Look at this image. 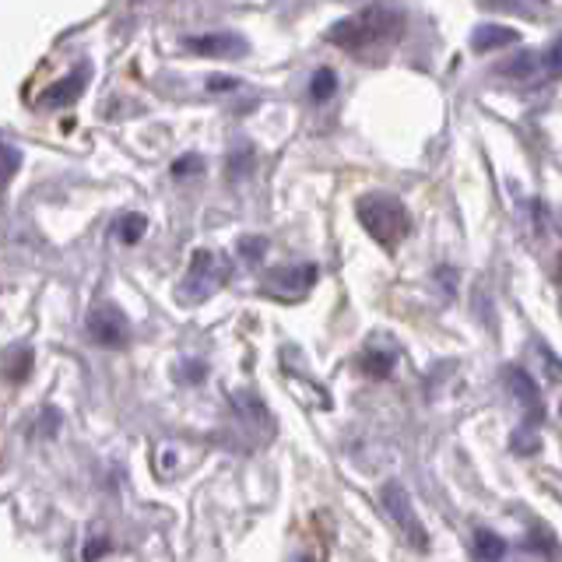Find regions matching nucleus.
<instances>
[{"mask_svg":"<svg viewBox=\"0 0 562 562\" xmlns=\"http://www.w3.org/2000/svg\"><path fill=\"white\" fill-rule=\"evenodd\" d=\"M359 222L369 236H373L383 250H394V246L412 233V215L397 198L391 193H366L356 204Z\"/></svg>","mask_w":562,"mask_h":562,"instance_id":"nucleus-2","label":"nucleus"},{"mask_svg":"<svg viewBox=\"0 0 562 562\" xmlns=\"http://www.w3.org/2000/svg\"><path fill=\"white\" fill-rule=\"evenodd\" d=\"M503 78H514L520 85H544L562 75V53L559 49H520L499 67Z\"/></svg>","mask_w":562,"mask_h":562,"instance_id":"nucleus-3","label":"nucleus"},{"mask_svg":"<svg viewBox=\"0 0 562 562\" xmlns=\"http://www.w3.org/2000/svg\"><path fill=\"white\" fill-rule=\"evenodd\" d=\"M316 278H321V268H316V263H295V268H278V271L268 274V285H263V292L278 295V299H303L316 285Z\"/></svg>","mask_w":562,"mask_h":562,"instance_id":"nucleus-5","label":"nucleus"},{"mask_svg":"<svg viewBox=\"0 0 562 562\" xmlns=\"http://www.w3.org/2000/svg\"><path fill=\"white\" fill-rule=\"evenodd\" d=\"M506 383H509V391H514V397L524 404V426H527V429H538V422L544 418V404H541L538 383H535L531 376H527L520 366L506 369Z\"/></svg>","mask_w":562,"mask_h":562,"instance_id":"nucleus-6","label":"nucleus"},{"mask_svg":"<svg viewBox=\"0 0 562 562\" xmlns=\"http://www.w3.org/2000/svg\"><path fill=\"white\" fill-rule=\"evenodd\" d=\"M380 499L386 506V514H391L394 524L401 527V535L408 538L412 549L426 552L429 549V535H426V524H422L418 514H415V503L408 496V488H404L401 482H386L383 492H380Z\"/></svg>","mask_w":562,"mask_h":562,"instance_id":"nucleus-4","label":"nucleus"},{"mask_svg":"<svg viewBox=\"0 0 562 562\" xmlns=\"http://www.w3.org/2000/svg\"><path fill=\"white\" fill-rule=\"evenodd\" d=\"M145 218H140V215H127V218H123L120 222V239L123 243H137L140 239V233H145Z\"/></svg>","mask_w":562,"mask_h":562,"instance_id":"nucleus-16","label":"nucleus"},{"mask_svg":"<svg viewBox=\"0 0 562 562\" xmlns=\"http://www.w3.org/2000/svg\"><path fill=\"white\" fill-rule=\"evenodd\" d=\"M538 443H541L538 432H535V429H527V426H520L514 436H509V447H514L517 453H524V457H531V453L538 450Z\"/></svg>","mask_w":562,"mask_h":562,"instance_id":"nucleus-15","label":"nucleus"},{"mask_svg":"<svg viewBox=\"0 0 562 562\" xmlns=\"http://www.w3.org/2000/svg\"><path fill=\"white\" fill-rule=\"evenodd\" d=\"M88 330H92V338L99 345H123L127 341V316L113 306H102L92 313V321H88Z\"/></svg>","mask_w":562,"mask_h":562,"instance_id":"nucleus-8","label":"nucleus"},{"mask_svg":"<svg viewBox=\"0 0 562 562\" xmlns=\"http://www.w3.org/2000/svg\"><path fill=\"white\" fill-rule=\"evenodd\" d=\"M201 169V158H193V155H187V158H180V162H176V176H187V172H198Z\"/></svg>","mask_w":562,"mask_h":562,"instance_id":"nucleus-19","label":"nucleus"},{"mask_svg":"<svg viewBox=\"0 0 562 562\" xmlns=\"http://www.w3.org/2000/svg\"><path fill=\"white\" fill-rule=\"evenodd\" d=\"M236 85H239L236 78H225V75H215V78L207 81V88H211V92H233Z\"/></svg>","mask_w":562,"mask_h":562,"instance_id":"nucleus-18","label":"nucleus"},{"mask_svg":"<svg viewBox=\"0 0 562 562\" xmlns=\"http://www.w3.org/2000/svg\"><path fill=\"white\" fill-rule=\"evenodd\" d=\"M85 81H88V67H78L75 75L64 78L57 88H49V92L43 95V105H67V102H75L81 95Z\"/></svg>","mask_w":562,"mask_h":562,"instance_id":"nucleus-11","label":"nucleus"},{"mask_svg":"<svg viewBox=\"0 0 562 562\" xmlns=\"http://www.w3.org/2000/svg\"><path fill=\"white\" fill-rule=\"evenodd\" d=\"M362 373L373 380H386L394 373V356L391 351H366L362 356Z\"/></svg>","mask_w":562,"mask_h":562,"instance_id":"nucleus-13","label":"nucleus"},{"mask_svg":"<svg viewBox=\"0 0 562 562\" xmlns=\"http://www.w3.org/2000/svg\"><path fill=\"white\" fill-rule=\"evenodd\" d=\"M559 274H562V260H559Z\"/></svg>","mask_w":562,"mask_h":562,"instance_id":"nucleus-20","label":"nucleus"},{"mask_svg":"<svg viewBox=\"0 0 562 562\" xmlns=\"http://www.w3.org/2000/svg\"><path fill=\"white\" fill-rule=\"evenodd\" d=\"M506 555V541L496 531H474V559L479 562H499Z\"/></svg>","mask_w":562,"mask_h":562,"instance_id":"nucleus-12","label":"nucleus"},{"mask_svg":"<svg viewBox=\"0 0 562 562\" xmlns=\"http://www.w3.org/2000/svg\"><path fill=\"white\" fill-rule=\"evenodd\" d=\"M514 43H520V32L517 29L492 25V22L479 25V29H474V35H471V49L474 53H496V49L514 46Z\"/></svg>","mask_w":562,"mask_h":562,"instance_id":"nucleus-10","label":"nucleus"},{"mask_svg":"<svg viewBox=\"0 0 562 562\" xmlns=\"http://www.w3.org/2000/svg\"><path fill=\"white\" fill-rule=\"evenodd\" d=\"M239 250H243V257H246V260L257 263V260L263 257V250H268V239H260V236H246V239H239Z\"/></svg>","mask_w":562,"mask_h":562,"instance_id":"nucleus-17","label":"nucleus"},{"mask_svg":"<svg viewBox=\"0 0 562 562\" xmlns=\"http://www.w3.org/2000/svg\"><path fill=\"white\" fill-rule=\"evenodd\" d=\"M404 32V14L394 11V8H366L351 18H341V22H334L327 40L334 46H345V49H373V46H383V43H394L397 35Z\"/></svg>","mask_w":562,"mask_h":562,"instance_id":"nucleus-1","label":"nucleus"},{"mask_svg":"<svg viewBox=\"0 0 562 562\" xmlns=\"http://www.w3.org/2000/svg\"><path fill=\"white\" fill-rule=\"evenodd\" d=\"M183 46L198 57H246V40L233 32H215V35H190L183 40Z\"/></svg>","mask_w":562,"mask_h":562,"instance_id":"nucleus-7","label":"nucleus"},{"mask_svg":"<svg viewBox=\"0 0 562 562\" xmlns=\"http://www.w3.org/2000/svg\"><path fill=\"white\" fill-rule=\"evenodd\" d=\"M190 285H198V295H193V303H198V299H204V295L215 292V285H218L215 254H207V250H198V254H193V263H190V274H187V285H183V292H187Z\"/></svg>","mask_w":562,"mask_h":562,"instance_id":"nucleus-9","label":"nucleus"},{"mask_svg":"<svg viewBox=\"0 0 562 562\" xmlns=\"http://www.w3.org/2000/svg\"><path fill=\"white\" fill-rule=\"evenodd\" d=\"M334 92H338V75H334L330 67L313 70V78H310V95H313L316 102H327Z\"/></svg>","mask_w":562,"mask_h":562,"instance_id":"nucleus-14","label":"nucleus"}]
</instances>
